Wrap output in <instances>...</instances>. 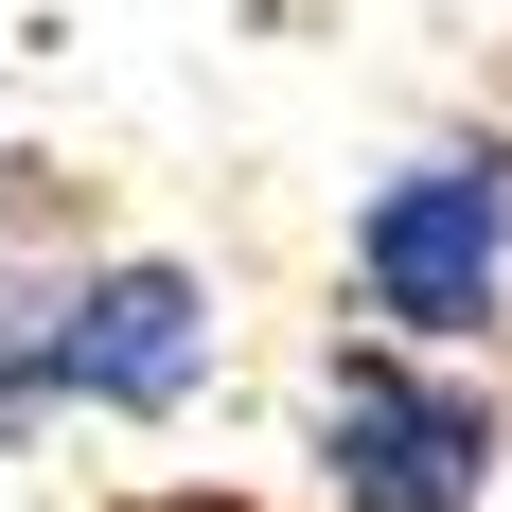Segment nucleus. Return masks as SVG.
Returning a JSON list of instances; mask_svg holds the SVG:
<instances>
[{
	"mask_svg": "<svg viewBox=\"0 0 512 512\" xmlns=\"http://www.w3.org/2000/svg\"><path fill=\"white\" fill-rule=\"evenodd\" d=\"M230 389V283L195 248H71L0 283V460L71 424H195Z\"/></svg>",
	"mask_w": 512,
	"mask_h": 512,
	"instance_id": "f257e3e1",
	"label": "nucleus"
},
{
	"mask_svg": "<svg viewBox=\"0 0 512 512\" xmlns=\"http://www.w3.org/2000/svg\"><path fill=\"white\" fill-rule=\"evenodd\" d=\"M301 495L318 512H495L512 495V389L495 354H407V336H318L301 371Z\"/></svg>",
	"mask_w": 512,
	"mask_h": 512,
	"instance_id": "f03ea898",
	"label": "nucleus"
},
{
	"mask_svg": "<svg viewBox=\"0 0 512 512\" xmlns=\"http://www.w3.org/2000/svg\"><path fill=\"white\" fill-rule=\"evenodd\" d=\"M336 301L407 354H512V124H442L371 177L336 230Z\"/></svg>",
	"mask_w": 512,
	"mask_h": 512,
	"instance_id": "7ed1b4c3",
	"label": "nucleus"
},
{
	"mask_svg": "<svg viewBox=\"0 0 512 512\" xmlns=\"http://www.w3.org/2000/svg\"><path fill=\"white\" fill-rule=\"evenodd\" d=\"M71 248H106L89 177H71L53 142H0V283H18V265H71Z\"/></svg>",
	"mask_w": 512,
	"mask_h": 512,
	"instance_id": "20e7f679",
	"label": "nucleus"
},
{
	"mask_svg": "<svg viewBox=\"0 0 512 512\" xmlns=\"http://www.w3.org/2000/svg\"><path fill=\"white\" fill-rule=\"evenodd\" d=\"M106 512H248V495H212V477H159V495H106Z\"/></svg>",
	"mask_w": 512,
	"mask_h": 512,
	"instance_id": "39448f33",
	"label": "nucleus"
}]
</instances>
